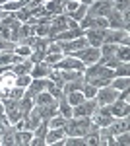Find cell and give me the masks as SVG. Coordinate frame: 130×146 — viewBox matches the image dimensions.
<instances>
[{"label":"cell","mask_w":130,"mask_h":146,"mask_svg":"<svg viewBox=\"0 0 130 146\" xmlns=\"http://www.w3.org/2000/svg\"><path fill=\"white\" fill-rule=\"evenodd\" d=\"M70 56H74L78 60H82L86 66L89 64H93V62H97L99 58H101V51H99L97 47H82V49H78V51H72V53H68Z\"/></svg>","instance_id":"cell-1"},{"label":"cell","mask_w":130,"mask_h":146,"mask_svg":"<svg viewBox=\"0 0 130 146\" xmlns=\"http://www.w3.org/2000/svg\"><path fill=\"white\" fill-rule=\"evenodd\" d=\"M2 105H4V113H6V117H8L10 125L18 123V121L23 117L20 100H10V98H6V100H2Z\"/></svg>","instance_id":"cell-2"},{"label":"cell","mask_w":130,"mask_h":146,"mask_svg":"<svg viewBox=\"0 0 130 146\" xmlns=\"http://www.w3.org/2000/svg\"><path fill=\"white\" fill-rule=\"evenodd\" d=\"M78 25H80L84 31H86V29H105V27H109V22H107V18H101V16H89V14H86V18L78 23Z\"/></svg>","instance_id":"cell-3"},{"label":"cell","mask_w":130,"mask_h":146,"mask_svg":"<svg viewBox=\"0 0 130 146\" xmlns=\"http://www.w3.org/2000/svg\"><path fill=\"white\" fill-rule=\"evenodd\" d=\"M97 109V101L95 100H84L72 107V117H91Z\"/></svg>","instance_id":"cell-4"},{"label":"cell","mask_w":130,"mask_h":146,"mask_svg":"<svg viewBox=\"0 0 130 146\" xmlns=\"http://www.w3.org/2000/svg\"><path fill=\"white\" fill-rule=\"evenodd\" d=\"M53 68H58V70H80V72H84V70H86V64H84L82 60L74 58V56L64 55L56 64H53Z\"/></svg>","instance_id":"cell-5"},{"label":"cell","mask_w":130,"mask_h":146,"mask_svg":"<svg viewBox=\"0 0 130 146\" xmlns=\"http://www.w3.org/2000/svg\"><path fill=\"white\" fill-rule=\"evenodd\" d=\"M113 12V4L109 0H95L87 6V14L89 16H101V18H107L109 14Z\"/></svg>","instance_id":"cell-6"},{"label":"cell","mask_w":130,"mask_h":146,"mask_svg":"<svg viewBox=\"0 0 130 146\" xmlns=\"http://www.w3.org/2000/svg\"><path fill=\"white\" fill-rule=\"evenodd\" d=\"M117 96H119L117 90H113L111 86H105V88H99L97 90L95 101H97V105H111L113 101L117 100Z\"/></svg>","instance_id":"cell-7"},{"label":"cell","mask_w":130,"mask_h":146,"mask_svg":"<svg viewBox=\"0 0 130 146\" xmlns=\"http://www.w3.org/2000/svg\"><path fill=\"white\" fill-rule=\"evenodd\" d=\"M105 31H107V27H105V29H86L84 37L87 39V45H89V47H97V49H99V47L103 45Z\"/></svg>","instance_id":"cell-8"},{"label":"cell","mask_w":130,"mask_h":146,"mask_svg":"<svg viewBox=\"0 0 130 146\" xmlns=\"http://www.w3.org/2000/svg\"><path fill=\"white\" fill-rule=\"evenodd\" d=\"M126 35H128V31H124V29H111V27H107L103 43H111V45H120V41H122V39H124Z\"/></svg>","instance_id":"cell-9"},{"label":"cell","mask_w":130,"mask_h":146,"mask_svg":"<svg viewBox=\"0 0 130 146\" xmlns=\"http://www.w3.org/2000/svg\"><path fill=\"white\" fill-rule=\"evenodd\" d=\"M109 109H111V115H113L115 119L126 117V115L130 113V103H124V101H120V100H115L111 105H109Z\"/></svg>","instance_id":"cell-10"},{"label":"cell","mask_w":130,"mask_h":146,"mask_svg":"<svg viewBox=\"0 0 130 146\" xmlns=\"http://www.w3.org/2000/svg\"><path fill=\"white\" fill-rule=\"evenodd\" d=\"M23 121H25V129H29V131H35V129H37V125L43 121V117L39 115L37 107L33 105V109H31V111L23 115Z\"/></svg>","instance_id":"cell-11"},{"label":"cell","mask_w":130,"mask_h":146,"mask_svg":"<svg viewBox=\"0 0 130 146\" xmlns=\"http://www.w3.org/2000/svg\"><path fill=\"white\" fill-rule=\"evenodd\" d=\"M86 33L82 27H74V29H64V31H60V33H56L53 37V41H72V39H76V37H82V35Z\"/></svg>","instance_id":"cell-12"},{"label":"cell","mask_w":130,"mask_h":146,"mask_svg":"<svg viewBox=\"0 0 130 146\" xmlns=\"http://www.w3.org/2000/svg\"><path fill=\"white\" fill-rule=\"evenodd\" d=\"M51 70H53V66L41 60V62H33V68L29 74H31V78H47L51 74Z\"/></svg>","instance_id":"cell-13"},{"label":"cell","mask_w":130,"mask_h":146,"mask_svg":"<svg viewBox=\"0 0 130 146\" xmlns=\"http://www.w3.org/2000/svg\"><path fill=\"white\" fill-rule=\"evenodd\" d=\"M64 136H66L64 129H49L47 135H45V144L47 146H54V144H58Z\"/></svg>","instance_id":"cell-14"},{"label":"cell","mask_w":130,"mask_h":146,"mask_svg":"<svg viewBox=\"0 0 130 146\" xmlns=\"http://www.w3.org/2000/svg\"><path fill=\"white\" fill-rule=\"evenodd\" d=\"M31 138H33V131H29V129H22V131H16V129H14V140H16V144L29 146Z\"/></svg>","instance_id":"cell-15"},{"label":"cell","mask_w":130,"mask_h":146,"mask_svg":"<svg viewBox=\"0 0 130 146\" xmlns=\"http://www.w3.org/2000/svg\"><path fill=\"white\" fill-rule=\"evenodd\" d=\"M31 68H33V60H31V58H23L22 62L12 64V72H14L16 76H20V74H29Z\"/></svg>","instance_id":"cell-16"},{"label":"cell","mask_w":130,"mask_h":146,"mask_svg":"<svg viewBox=\"0 0 130 146\" xmlns=\"http://www.w3.org/2000/svg\"><path fill=\"white\" fill-rule=\"evenodd\" d=\"M54 98L49 94V92H39V94H35L33 96V105H51V103H54Z\"/></svg>","instance_id":"cell-17"},{"label":"cell","mask_w":130,"mask_h":146,"mask_svg":"<svg viewBox=\"0 0 130 146\" xmlns=\"http://www.w3.org/2000/svg\"><path fill=\"white\" fill-rule=\"evenodd\" d=\"M27 6V0H10V2H4V4H0V10L4 12H18L25 8Z\"/></svg>","instance_id":"cell-18"},{"label":"cell","mask_w":130,"mask_h":146,"mask_svg":"<svg viewBox=\"0 0 130 146\" xmlns=\"http://www.w3.org/2000/svg\"><path fill=\"white\" fill-rule=\"evenodd\" d=\"M43 6L47 8V12H49L51 16H58V14H62L64 0H49V2H45Z\"/></svg>","instance_id":"cell-19"},{"label":"cell","mask_w":130,"mask_h":146,"mask_svg":"<svg viewBox=\"0 0 130 146\" xmlns=\"http://www.w3.org/2000/svg\"><path fill=\"white\" fill-rule=\"evenodd\" d=\"M113 90H117V92H120V90H126L130 86V78L128 76H115V78L111 80V84H109Z\"/></svg>","instance_id":"cell-20"},{"label":"cell","mask_w":130,"mask_h":146,"mask_svg":"<svg viewBox=\"0 0 130 146\" xmlns=\"http://www.w3.org/2000/svg\"><path fill=\"white\" fill-rule=\"evenodd\" d=\"M86 14H87V4L80 2V4H78V8H76L74 12H72V14H70L68 18H72V20H74L76 23H80L82 20H84V18H86Z\"/></svg>","instance_id":"cell-21"},{"label":"cell","mask_w":130,"mask_h":146,"mask_svg":"<svg viewBox=\"0 0 130 146\" xmlns=\"http://www.w3.org/2000/svg\"><path fill=\"white\" fill-rule=\"evenodd\" d=\"M58 113L64 117V119H72V105L66 101V98L62 96L60 100H58Z\"/></svg>","instance_id":"cell-22"},{"label":"cell","mask_w":130,"mask_h":146,"mask_svg":"<svg viewBox=\"0 0 130 146\" xmlns=\"http://www.w3.org/2000/svg\"><path fill=\"white\" fill-rule=\"evenodd\" d=\"M66 121H68V119H64L60 113H56L51 119H47V125H49V129H64Z\"/></svg>","instance_id":"cell-23"},{"label":"cell","mask_w":130,"mask_h":146,"mask_svg":"<svg viewBox=\"0 0 130 146\" xmlns=\"http://www.w3.org/2000/svg\"><path fill=\"white\" fill-rule=\"evenodd\" d=\"M4 94H6V98H10V100H22L23 94H25V88L10 86V88H6V90H4Z\"/></svg>","instance_id":"cell-24"},{"label":"cell","mask_w":130,"mask_h":146,"mask_svg":"<svg viewBox=\"0 0 130 146\" xmlns=\"http://www.w3.org/2000/svg\"><path fill=\"white\" fill-rule=\"evenodd\" d=\"M64 98H66V101H68V103H70L72 107H74V105H78V103H82V101L86 100V98H84V94H82V90L70 92V94H66Z\"/></svg>","instance_id":"cell-25"},{"label":"cell","mask_w":130,"mask_h":146,"mask_svg":"<svg viewBox=\"0 0 130 146\" xmlns=\"http://www.w3.org/2000/svg\"><path fill=\"white\" fill-rule=\"evenodd\" d=\"M82 86H84V78L72 80V82H64V86H62V92H64V96H66V94H70V92L82 90Z\"/></svg>","instance_id":"cell-26"},{"label":"cell","mask_w":130,"mask_h":146,"mask_svg":"<svg viewBox=\"0 0 130 146\" xmlns=\"http://www.w3.org/2000/svg\"><path fill=\"white\" fill-rule=\"evenodd\" d=\"M14 53H16V55H20V56H23V58H29L31 53H33V49L29 45H25V43H16Z\"/></svg>","instance_id":"cell-27"},{"label":"cell","mask_w":130,"mask_h":146,"mask_svg":"<svg viewBox=\"0 0 130 146\" xmlns=\"http://www.w3.org/2000/svg\"><path fill=\"white\" fill-rule=\"evenodd\" d=\"M82 94H84L86 100H95V96H97V88L91 86L89 82H84V86H82Z\"/></svg>","instance_id":"cell-28"},{"label":"cell","mask_w":130,"mask_h":146,"mask_svg":"<svg viewBox=\"0 0 130 146\" xmlns=\"http://www.w3.org/2000/svg\"><path fill=\"white\" fill-rule=\"evenodd\" d=\"M115 56L119 58L120 62H128V60H130V49H128V47H124V45H119V47H117Z\"/></svg>","instance_id":"cell-29"},{"label":"cell","mask_w":130,"mask_h":146,"mask_svg":"<svg viewBox=\"0 0 130 146\" xmlns=\"http://www.w3.org/2000/svg\"><path fill=\"white\" fill-rule=\"evenodd\" d=\"M31 74H20V76H16L14 78V86H20V88H27L29 84H31Z\"/></svg>","instance_id":"cell-30"},{"label":"cell","mask_w":130,"mask_h":146,"mask_svg":"<svg viewBox=\"0 0 130 146\" xmlns=\"http://www.w3.org/2000/svg\"><path fill=\"white\" fill-rule=\"evenodd\" d=\"M62 56H64V53H62V51H60V53H45L43 62H47V64H51V66H53V64H56Z\"/></svg>","instance_id":"cell-31"},{"label":"cell","mask_w":130,"mask_h":146,"mask_svg":"<svg viewBox=\"0 0 130 146\" xmlns=\"http://www.w3.org/2000/svg\"><path fill=\"white\" fill-rule=\"evenodd\" d=\"M113 72H115V76H130V64L128 62H120Z\"/></svg>","instance_id":"cell-32"},{"label":"cell","mask_w":130,"mask_h":146,"mask_svg":"<svg viewBox=\"0 0 130 146\" xmlns=\"http://www.w3.org/2000/svg\"><path fill=\"white\" fill-rule=\"evenodd\" d=\"M128 142H130L128 131H124V133H119V135H115V144H119V146H126Z\"/></svg>","instance_id":"cell-33"},{"label":"cell","mask_w":130,"mask_h":146,"mask_svg":"<svg viewBox=\"0 0 130 146\" xmlns=\"http://www.w3.org/2000/svg\"><path fill=\"white\" fill-rule=\"evenodd\" d=\"M29 35H33V25L22 23V25H20V39H25V37H29ZM20 39H18V41H20Z\"/></svg>","instance_id":"cell-34"},{"label":"cell","mask_w":130,"mask_h":146,"mask_svg":"<svg viewBox=\"0 0 130 146\" xmlns=\"http://www.w3.org/2000/svg\"><path fill=\"white\" fill-rule=\"evenodd\" d=\"M0 39H4V41H12V29L10 27H6L4 23H0ZM14 43V41H12Z\"/></svg>","instance_id":"cell-35"},{"label":"cell","mask_w":130,"mask_h":146,"mask_svg":"<svg viewBox=\"0 0 130 146\" xmlns=\"http://www.w3.org/2000/svg\"><path fill=\"white\" fill-rule=\"evenodd\" d=\"M14 47H16V43H12V41H4V39H0V51H14Z\"/></svg>","instance_id":"cell-36"},{"label":"cell","mask_w":130,"mask_h":146,"mask_svg":"<svg viewBox=\"0 0 130 146\" xmlns=\"http://www.w3.org/2000/svg\"><path fill=\"white\" fill-rule=\"evenodd\" d=\"M128 98H130V92H128V88H126V90H120V92H119V96H117V100L124 101V103H128Z\"/></svg>","instance_id":"cell-37"},{"label":"cell","mask_w":130,"mask_h":146,"mask_svg":"<svg viewBox=\"0 0 130 146\" xmlns=\"http://www.w3.org/2000/svg\"><path fill=\"white\" fill-rule=\"evenodd\" d=\"M45 144V138H41V136H33L31 142H29V146H43Z\"/></svg>","instance_id":"cell-38"},{"label":"cell","mask_w":130,"mask_h":146,"mask_svg":"<svg viewBox=\"0 0 130 146\" xmlns=\"http://www.w3.org/2000/svg\"><path fill=\"white\" fill-rule=\"evenodd\" d=\"M2 18H4V10H0V22H2Z\"/></svg>","instance_id":"cell-39"},{"label":"cell","mask_w":130,"mask_h":146,"mask_svg":"<svg viewBox=\"0 0 130 146\" xmlns=\"http://www.w3.org/2000/svg\"><path fill=\"white\" fill-rule=\"evenodd\" d=\"M2 2H4V0H0V4H2Z\"/></svg>","instance_id":"cell-40"}]
</instances>
